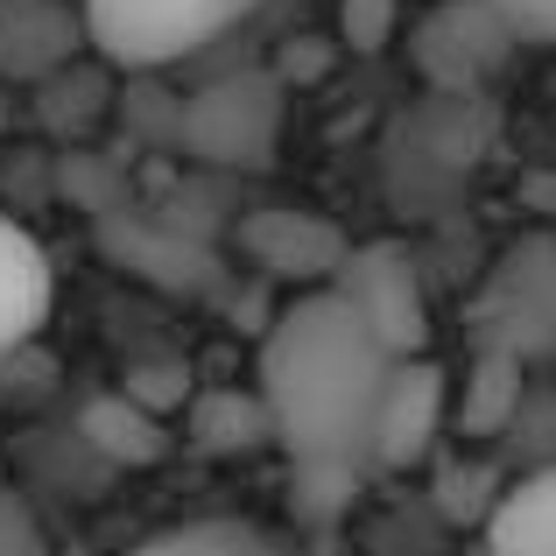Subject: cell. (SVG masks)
<instances>
[{"label": "cell", "instance_id": "obj_1", "mask_svg": "<svg viewBox=\"0 0 556 556\" xmlns=\"http://www.w3.org/2000/svg\"><path fill=\"white\" fill-rule=\"evenodd\" d=\"M394 353L359 325V311L331 282L296 289L275 311L268 339L254 359V388L268 402L275 444L296 472H374L367 437H374V402L388 380Z\"/></svg>", "mask_w": 556, "mask_h": 556}, {"label": "cell", "instance_id": "obj_2", "mask_svg": "<svg viewBox=\"0 0 556 556\" xmlns=\"http://www.w3.org/2000/svg\"><path fill=\"white\" fill-rule=\"evenodd\" d=\"M92 56L113 71H169L204 42L232 36L268 0H78Z\"/></svg>", "mask_w": 556, "mask_h": 556}, {"label": "cell", "instance_id": "obj_3", "mask_svg": "<svg viewBox=\"0 0 556 556\" xmlns=\"http://www.w3.org/2000/svg\"><path fill=\"white\" fill-rule=\"evenodd\" d=\"M282 135V85L275 78H218L184 106V149L212 169H261Z\"/></svg>", "mask_w": 556, "mask_h": 556}, {"label": "cell", "instance_id": "obj_4", "mask_svg": "<svg viewBox=\"0 0 556 556\" xmlns=\"http://www.w3.org/2000/svg\"><path fill=\"white\" fill-rule=\"evenodd\" d=\"M331 289L353 303L359 325H367L394 359H402V353H422V339H430V325H422V275H416V261H408L402 247H388V240L345 247Z\"/></svg>", "mask_w": 556, "mask_h": 556}, {"label": "cell", "instance_id": "obj_5", "mask_svg": "<svg viewBox=\"0 0 556 556\" xmlns=\"http://www.w3.org/2000/svg\"><path fill=\"white\" fill-rule=\"evenodd\" d=\"M444 402L451 380L430 353H402L380 380L374 402V437H367V465L374 472H408L437 451V430H444Z\"/></svg>", "mask_w": 556, "mask_h": 556}, {"label": "cell", "instance_id": "obj_6", "mask_svg": "<svg viewBox=\"0 0 556 556\" xmlns=\"http://www.w3.org/2000/svg\"><path fill=\"white\" fill-rule=\"evenodd\" d=\"M92 56L78 0H0V85H42Z\"/></svg>", "mask_w": 556, "mask_h": 556}, {"label": "cell", "instance_id": "obj_7", "mask_svg": "<svg viewBox=\"0 0 556 556\" xmlns=\"http://www.w3.org/2000/svg\"><path fill=\"white\" fill-rule=\"evenodd\" d=\"M501 56H507V28L486 0H451V8H437L430 22L416 28V64L430 71L444 92L479 85Z\"/></svg>", "mask_w": 556, "mask_h": 556}, {"label": "cell", "instance_id": "obj_8", "mask_svg": "<svg viewBox=\"0 0 556 556\" xmlns=\"http://www.w3.org/2000/svg\"><path fill=\"white\" fill-rule=\"evenodd\" d=\"M50 296H56L50 254L36 247V232H22L8 212H0V374L28 353V339L42 331Z\"/></svg>", "mask_w": 556, "mask_h": 556}, {"label": "cell", "instance_id": "obj_9", "mask_svg": "<svg viewBox=\"0 0 556 556\" xmlns=\"http://www.w3.org/2000/svg\"><path fill=\"white\" fill-rule=\"evenodd\" d=\"M247 247H254L275 275L317 289V282L339 275V261H345L353 240H345L339 226H325V218H311V212H261V218H247Z\"/></svg>", "mask_w": 556, "mask_h": 556}, {"label": "cell", "instance_id": "obj_10", "mask_svg": "<svg viewBox=\"0 0 556 556\" xmlns=\"http://www.w3.org/2000/svg\"><path fill=\"white\" fill-rule=\"evenodd\" d=\"M486 556H556V451L486 507Z\"/></svg>", "mask_w": 556, "mask_h": 556}, {"label": "cell", "instance_id": "obj_11", "mask_svg": "<svg viewBox=\"0 0 556 556\" xmlns=\"http://www.w3.org/2000/svg\"><path fill=\"white\" fill-rule=\"evenodd\" d=\"M184 437L198 458H247V451L275 444V422H268L261 388H190Z\"/></svg>", "mask_w": 556, "mask_h": 556}, {"label": "cell", "instance_id": "obj_12", "mask_svg": "<svg viewBox=\"0 0 556 556\" xmlns=\"http://www.w3.org/2000/svg\"><path fill=\"white\" fill-rule=\"evenodd\" d=\"M78 437L99 451V458H113V465H155V458L169 451L163 408L135 402L127 388H113V394H92V402L78 408Z\"/></svg>", "mask_w": 556, "mask_h": 556}, {"label": "cell", "instance_id": "obj_13", "mask_svg": "<svg viewBox=\"0 0 556 556\" xmlns=\"http://www.w3.org/2000/svg\"><path fill=\"white\" fill-rule=\"evenodd\" d=\"M127 556H296V543L261 521H240V515H212V521H177V529L135 543Z\"/></svg>", "mask_w": 556, "mask_h": 556}, {"label": "cell", "instance_id": "obj_14", "mask_svg": "<svg viewBox=\"0 0 556 556\" xmlns=\"http://www.w3.org/2000/svg\"><path fill=\"white\" fill-rule=\"evenodd\" d=\"M521 402H529V367H521V353L515 345H486V353L472 359V380H465L458 422L472 437H507V422L521 416Z\"/></svg>", "mask_w": 556, "mask_h": 556}, {"label": "cell", "instance_id": "obj_15", "mask_svg": "<svg viewBox=\"0 0 556 556\" xmlns=\"http://www.w3.org/2000/svg\"><path fill=\"white\" fill-rule=\"evenodd\" d=\"M0 556H50V535H42L36 507L0 479Z\"/></svg>", "mask_w": 556, "mask_h": 556}, {"label": "cell", "instance_id": "obj_16", "mask_svg": "<svg viewBox=\"0 0 556 556\" xmlns=\"http://www.w3.org/2000/svg\"><path fill=\"white\" fill-rule=\"evenodd\" d=\"M493 14H501L507 42H543L556 50V0H486Z\"/></svg>", "mask_w": 556, "mask_h": 556}, {"label": "cell", "instance_id": "obj_17", "mask_svg": "<svg viewBox=\"0 0 556 556\" xmlns=\"http://www.w3.org/2000/svg\"><path fill=\"white\" fill-rule=\"evenodd\" d=\"M394 28V0H345L339 8V36L353 42V50H380Z\"/></svg>", "mask_w": 556, "mask_h": 556}]
</instances>
